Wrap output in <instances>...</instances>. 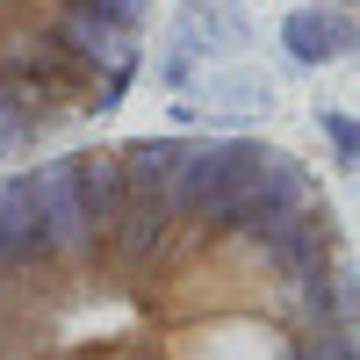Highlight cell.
Here are the masks:
<instances>
[{"instance_id":"6da1fadb","label":"cell","mask_w":360,"mask_h":360,"mask_svg":"<svg viewBox=\"0 0 360 360\" xmlns=\"http://www.w3.org/2000/svg\"><path fill=\"white\" fill-rule=\"evenodd\" d=\"M0 360H360V266L266 137L79 144L0 173Z\"/></svg>"},{"instance_id":"7a4b0ae2","label":"cell","mask_w":360,"mask_h":360,"mask_svg":"<svg viewBox=\"0 0 360 360\" xmlns=\"http://www.w3.org/2000/svg\"><path fill=\"white\" fill-rule=\"evenodd\" d=\"M152 0H0V166L130 101Z\"/></svg>"},{"instance_id":"3957f363","label":"cell","mask_w":360,"mask_h":360,"mask_svg":"<svg viewBox=\"0 0 360 360\" xmlns=\"http://www.w3.org/2000/svg\"><path fill=\"white\" fill-rule=\"evenodd\" d=\"M252 44V15L238 0H180L159 44V86L166 94H195V65L202 58H231Z\"/></svg>"},{"instance_id":"277c9868","label":"cell","mask_w":360,"mask_h":360,"mask_svg":"<svg viewBox=\"0 0 360 360\" xmlns=\"http://www.w3.org/2000/svg\"><path fill=\"white\" fill-rule=\"evenodd\" d=\"M281 51H288V65H339V58L360 51V15L346 8V0H303V8H288L281 15Z\"/></svg>"},{"instance_id":"5b68a950","label":"cell","mask_w":360,"mask_h":360,"mask_svg":"<svg viewBox=\"0 0 360 360\" xmlns=\"http://www.w3.org/2000/svg\"><path fill=\"white\" fill-rule=\"evenodd\" d=\"M180 101H188V108H180L188 123H195V115H209V123H252V115H266L281 101V86L266 72H252V65H224L202 94H180Z\"/></svg>"},{"instance_id":"8992f818","label":"cell","mask_w":360,"mask_h":360,"mask_svg":"<svg viewBox=\"0 0 360 360\" xmlns=\"http://www.w3.org/2000/svg\"><path fill=\"white\" fill-rule=\"evenodd\" d=\"M317 137L332 144V166L339 173H360V108H317Z\"/></svg>"},{"instance_id":"52a82bcc","label":"cell","mask_w":360,"mask_h":360,"mask_svg":"<svg viewBox=\"0 0 360 360\" xmlns=\"http://www.w3.org/2000/svg\"><path fill=\"white\" fill-rule=\"evenodd\" d=\"M346 8H360V0H346Z\"/></svg>"}]
</instances>
